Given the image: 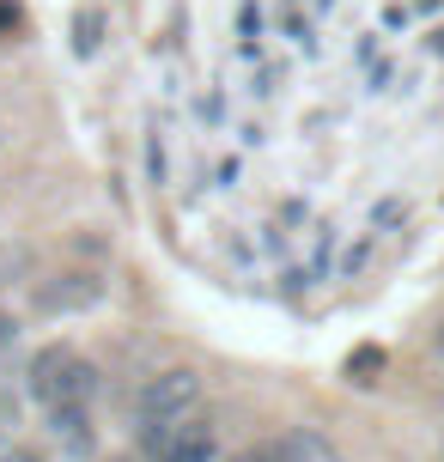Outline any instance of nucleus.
Wrapping results in <instances>:
<instances>
[{
  "label": "nucleus",
  "instance_id": "f257e3e1",
  "mask_svg": "<svg viewBox=\"0 0 444 462\" xmlns=\"http://www.w3.org/2000/svg\"><path fill=\"white\" fill-rule=\"evenodd\" d=\"M31 395H37V408H68V402H86L92 408V395H97V371L73 353L68 341H55L43 346L37 359H31Z\"/></svg>",
  "mask_w": 444,
  "mask_h": 462
},
{
  "label": "nucleus",
  "instance_id": "f03ea898",
  "mask_svg": "<svg viewBox=\"0 0 444 462\" xmlns=\"http://www.w3.org/2000/svg\"><path fill=\"white\" fill-rule=\"evenodd\" d=\"M134 408H141V420H189V414H201V377H195L189 365H171V371H159V377L141 383Z\"/></svg>",
  "mask_w": 444,
  "mask_h": 462
},
{
  "label": "nucleus",
  "instance_id": "7ed1b4c3",
  "mask_svg": "<svg viewBox=\"0 0 444 462\" xmlns=\"http://www.w3.org/2000/svg\"><path fill=\"white\" fill-rule=\"evenodd\" d=\"M104 299V280L97 274H55L37 286V310H49V317H68V310H92V304Z\"/></svg>",
  "mask_w": 444,
  "mask_h": 462
},
{
  "label": "nucleus",
  "instance_id": "20e7f679",
  "mask_svg": "<svg viewBox=\"0 0 444 462\" xmlns=\"http://www.w3.org/2000/svg\"><path fill=\"white\" fill-rule=\"evenodd\" d=\"M49 414V439L61 444L68 457H92V408L68 402V408H43Z\"/></svg>",
  "mask_w": 444,
  "mask_h": 462
},
{
  "label": "nucleus",
  "instance_id": "39448f33",
  "mask_svg": "<svg viewBox=\"0 0 444 462\" xmlns=\"http://www.w3.org/2000/svg\"><path fill=\"white\" fill-rule=\"evenodd\" d=\"M159 462H219V439H213V426L201 414H189L177 432H171V444H164Z\"/></svg>",
  "mask_w": 444,
  "mask_h": 462
},
{
  "label": "nucleus",
  "instance_id": "423d86ee",
  "mask_svg": "<svg viewBox=\"0 0 444 462\" xmlns=\"http://www.w3.org/2000/svg\"><path fill=\"white\" fill-rule=\"evenodd\" d=\"M281 457L286 462H341V450L328 444V432H317V426H292V432H281Z\"/></svg>",
  "mask_w": 444,
  "mask_h": 462
},
{
  "label": "nucleus",
  "instance_id": "0eeeda50",
  "mask_svg": "<svg viewBox=\"0 0 444 462\" xmlns=\"http://www.w3.org/2000/svg\"><path fill=\"white\" fill-rule=\"evenodd\" d=\"M335 268V226H317L310 231V262H304V280H323Z\"/></svg>",
  "mask_w": 444,
  "mask_h": 462
},
{
  "label": "nucleus",
  "instance_id": "6e6552de",
  "mask_svg": "<svg viewBox=\"0 0 444 462\" xmlns=\"http://www.w3.org/2000/svg\"><path fill=\"white\" fill-rule=\"evenodd\" d=\"M97 43H104V19H97V13H79V19H73V49H79V55H97Z\"/></svg>",
  "mask_w": 444,
  "mask_h": 462
},
{
  "label": "nucleus",
  "instance_id": "1a4fd4ad",
  "mask_svg": "<svg viewBox=\"0 0 444 462\" xmlns=\"http://www.w3.org/2000/svg\"><path fill=\"white\" fill-rule=\"evenodd\" d=\"M372 250H377V231H365V237H359V244H347V250H341V274H365V262H372Z\"/></svg>",
  "mask_w": 444,
  "mask_h": 462
},
{
  "label": "nucleus",
  "instance_id": "9d476101",
  "mask_svg": "<svg viewBox=\"0 0 444 462\" xmlns=\"http://www.w3.org/2000/svg\"><path fill=\"white\" fill-rule=\"evenodd\" d=\"M390 226H408V201H402V195H384V201H377V213H372V231H377V237H384Z\"/></svg>",
  "mask_w": 444,
  "mask_h": 462
},
{
  "label": "nucleus",
  "instance_id": "9b49d317",
  "mask_svg": "<svg viewBox=\"0 0 444 462\" xmlns=\"http://www.w3.org/2000/svg\"><path fill=\"white\" fill-rule=\"evenodd\" d=\"M146 177H153V183H164V134H159V128L146 134Z\"/></svg>",
  "mask_w": 444,
  "mask_h": 462
},
{
  "label": "nucleus",
  "instance_id": "f8f14e48",
  "mask_svg": "<svg viewBox=\"0 0 444 462\" xmlns=\"http://www.w3.org/2000/svg\"><path fill=\"white\" fill-rule=\"evenodd\" d=\"M13 341H19V317H13V310H0V353H6Z\"/></svg>",
  "mask_w": 444,
  "mask_h": 462
},
{
  "label": "nucleus",
  "instance_id": "ddd939ff",
  "mask_svg": "<svg viewBox=\"0 0 444 462\" xmlns=\"http://www.w3.org/2000/svg\"><path fill=\"white\" fill-rule=\"evenodd\" d=\"M244 462H286V457H281V444H256V450H250Z\"/></svg>",
  "mask_w": 444,
  "mask_h": 462
},
{
  "label": "nucleus",
  "instance_id": "4468645a",
  "mask_svg": "<svg viewBox=\"0 0 444 462\" xmlns=\"http://www.w3.org/2000/svg\"><path fill=\"white\" fill-rule=\"evenodd\" d=\"M0 426H13V402L6 395H0Z\"/></svg>",
  "mask_w": 444,
  "mask_h": 462
},
{
  "label": "nucleus",
  "instance_id": "2eb2a0df",
  "mask_svg": "<svg viewBox=\"0 0 444 462\" xmlns=\"http://www.w3.org/2000/svg\"><path fill=\"white\" fill-rule=\"evenodd\" d=\"M432 49H439V55H444V31H432Z\"/></svg>",
  "mask_w": 444,
  "mask_h": 462
},
{
  "label": "nucleus",
  "instance_id": "dca6fc26",
  "mask_svg": "<svg viewBox=\"0 0 444 462\" xmlns=\"http://www.w3.org/2000/svg\"><path fill=\"white\" fill-rule=\"evenodd\" d=\"M6 450H13V444H6V439H0V462H6Z\"/></svg>",
  "mask_w": 444,
  "mask_h": 462
},
{
  "label": "nucleus",
  "instance_id": "f3484780",
  "mask_svg": "<svg viewBox=\"0 0 444 462\" xmlns=\"http://www.w3.org/2000/svg\"><path fill=\"white\" fill-rule=\"evenodd\" d=\"M219 462H244V457H219Z\"/></svg>",
  "mask_w": 444,
  "mask_h": 462
},
{
  "label": "nucleus",
  "instance_id": "a211bd4d",
  "mask_svg": "<svg viewBox=\"0 0 444 462\" xmlns=\"http://www.w3.org/2000/svg\"><path fill=\"white\" fill-rule=\"evenodd\" d=\"M439 353H444V328H439Z\"/></svg>",
  "mask_w": 444,
  "mask_h": 462
}]
</instances>
